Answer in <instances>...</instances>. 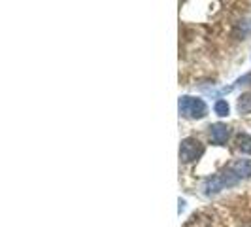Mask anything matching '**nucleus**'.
<instances>
[{"label": "nucleus", "instance_id": "obj_9", "mask_svg": "<svg viewBox=\"0 0 251 227\" xmlns=\"http://www.w3.org/2000/svg\"><path fill=\"white\" fill-rule=\"evenodd\" d=\"M214 112L219 115V117H225V115H228V112H230V106H228V102L223 101V99H219V101L214 104Z\"/></svg>", "mask_w": 251, "mask_h": 227}, {"label": "nucleus", "instance_id": "obj_1", "mask_svg": "<svg viewBox=\"0 0 251 227\" xmlns=\"http://www.w3.org/2000/svg\"><path fill=\"white\" fill-rule=\"evenodd\" d=\"M240 180L228 169H223L221 172H217V174H212V176H208L204 182H202V193L206 195V197H212V195H217L219 191H223L226 188H232V186H236Z\"/></svg>", "mask_w": 251, "mask_h": 227}, {"label": "nucleus", "instance_id": "obj_2", "mask_svg": "<svg viewBox=\"0 0 251 227\" xmlns=\"http://www.w3.org/2000/svg\"><path fill=\"white\" fill-rule=\"evenodd\" d=\"M177 108H179V114L189 119H202L208 114V104L199 97H191V95L179 97Z\"/></svg>", "mask_w": 251, "mask_h": 227}, {"label": "nucleus", "instance_id": "obj_6", "mask_svg": "<svg viewBox=\"0 0 251 227\" xmlns=\"http://www.w3.org/2000/svg\"><path fill=\"white\" fill-rule=\"evenodd\" d=\"M236 150L240 153L251 155V137L248 133H238L236 135Z\"/></svg>", "mask_w": 251, "mask_h": 227}, {"label": "nucleus", "instance_id": "obj_10", "mask_svg": "<svg viewBox=\"0 0 251 227\" xmlns=\"http://www.w3.org/2000/svg\"><path fill=\"white\" fill-rule=\"evenodd\" d=\"M240 84H242V85H244V84H251V74L242 76V78H240V80L236 82V84H234V85H240Z\"/></svg>", "mask_w": 251, "mask_h": 227}, {"label": "nucleus", "instance_id": "obj_8", "mask_svg": "<svg viewBox=\"0 0 251 227\" xmlns=\"http://www.w3.org/2000/svg\"><path fill=\"white\" fill-rule=\"evenodd\" d=\"M236 108H238V114H242V115L251 114V93H242L240 95L238 102H236Z\"/></svg>", "mask_w": 251, "mask_h": 227}, {"label": "nucleus", "instance_id": "obj_3", "mask_svg": "<svg viewBox=\"0 0 251 227\" xmlns=\"http://www.w3.org/2000/svg\"><path fill=\"white\" fill-rule=\"evenodd\" d=\"M204 153V144L197 139H185L179 144V159L181 163H193L201 159Z\"/></svg>", "mask_w": 251, "mask_h": 227}, {"label": "nucleus", "instance_id": "obj_4", "mask_svg": "<svg viewBox=\"0 0 251 227\" xmlns=\"http://www.w3.org/2000/svg\"><path fill=\"white\" fill-rule=\"evenodd\" d=\"M226 169L238 178L240 182L251 178V159H236V161H232V163L228 165Z\"/></svg>", "mask_w": 251, "mask_h": 227}, {"label": "nucleus", "instance_id": "obj_5", "mask_svg": "<svg viewBox=\"0 0 251 227\" xmlns=\"http://www.w3.org/2000/svg\"><path fill=\"white\" fill-rule=\"evenodd\" d=\"M230 137V127L225 123H214L210 125V139L217 146H225L226 140Z\"/></svg>", "mask_w": 251, "mask_h": 227}, {"label": "nucleus", "instance_id": "obj_7", "mask_svg": "<svg viewBox=\"0 0 251 227\" xmlns=\"http://www.w3.org/2000/svg\"><path fill=\"white\" fill-rule=\"evenodd\" d=\"M248 34H251V19L238 21L236 27H234V36L238 38V40H246Z\"/></svg>", "mask_w": 251, "mask_h": 227}]
</instances>
